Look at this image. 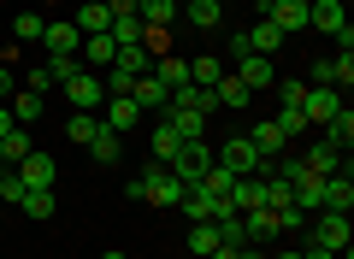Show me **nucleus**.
<instances>
[{
	"instance_id": "1",
	"label": "nucleus",
	"mask_w": 354,
	"mask_h": 259,
	"mask_svg": "<svg viewBox=\"0 0 354 259\" xmlns=\"http://www.w3.org/2000/svg\"><path fill=\"white\" fill-rule=\"evenodd\" d=\"M65 100H71V112H101L106 106V83H101V71H83V65H77L71 77H65Z\"/></svg>"
},
{
	"instance_id": "2",
	"label": "nucleus",
	"mask_w": 354,
	"mask_h": 259,
	"mask_svg": "<svg viewBox=\"0 0 354 259\" xmlns=\"http://www.w3.org/2000/svg\"><path fill=\"white\" fill-rule=\"evenodd\" d=\"M218 165H230L236 177H272V160H266L248 136H230L225 148H218Z\"/></svg>"
},
{
	"instance_id": "3",
	"label": "nucleus",
	"mask_w": 354,
	"mask_h": 259,
	"mask_svg": "<svg viewBox=\"0 0 354 259\" xmlns=\"http://www.w3.org/2000/svg\"><path fill=\"white\" fill-rule=\"evenodd\" d=\"M213 160H218V153L207 148V142H183V153L171 160V177H177L183 189H201V177L213 171Z\"/></svg>"
},
{
	"instance_id": "4",
	"label": "nucleus",
	"mask_w": 354,
	"mask_h": 259,
	"mask_svg": "<svg viewBox=\"0 0 354 259\" xmlns=\"http://www.w3.org/2000/svg\"><path fill=\"white\" fill-rule=\"evenodd\" d=\"M307 242H325L337 259H348V212H313L307 218Z\"/></svg>"
},
{
	"instance_id": "5",
	"label": "nucleus",
	"mask_w": 354,
	"mask_h": 259,
	"mask_svg": "<svg viewBox=\"0 0 354 259\" xmlns=\"http://www.w3.org/2000/svg\"><path fill=\"white\" fill-rule=\"evenodd\" d=\"M142 183H148V207H177V200L189 195V189L171 177V165H148V177H142Z\"/></svg>"
},
{
	"instance_id": "6",
	"label": "nucleus",
	"mask_w": 354,
	"mask_h": 259,
	"mask_svg": "<svg viewBox=\"0 0 354 259\" xmlns=\"http://www.w3.org/2000/svg\"><path fill=\"white\" fill-rule=\"evenodd\" d=\"M260 18H272L283 36H301V30H307V0H266Z\"/></svg>"
},
{
	"instance_id": "7",
	"label": "nucleus",
	"mask_w": 354,
	"mask_h": 259,
	"mask_svg": "<svg viewBox=\"0 0 354 259\" xmlns=\"http://www.w3.org/2000/svg\"><path fill=\"white\" fill-rule=\"evenodd\" d=\"M41 48H48V59L77 53V48H83V30H77L71 18H53V24H41Z\"/></svg>"
},
{
	"instance_id": "8",
	"label": "nucleus",
	"mask_w": 354,
	"mask_h": 259,
	"mask_svg": "<svg viewBox=\"0 0 354 259\" xmlns=\"http://www.w3.org/2000/svg\"><path fill=\"white\" fill-rule=\"evenodd\" d=\"M337 106H342V95H337V88H319V83H307L301 112H307V124H313V130H325V124L337 118Z\"/></svg>"
},
{
	"instance_id": "9",
	"label": "nucleus",
	"mask_w": 354,
	"mask_h": 259,
	"mask_svg": "<svg viewBox=\"0 0 354 259\" xmlns=\"http://www.w3.org/2000/svg\"><path fill=\"white\" fill-rule=\"evenodd\" d=\"M12 171H18V177H24V189H53V183H59V165H53V160H48V153H36V148H30V153H24V160H18V165H12Z\"/></svg>"
},
{
	"instance_id": "10",
	"label": "nucleus",
	"mask_w": 354,
	"mask_h": 259,
	"mask_svg": "<svg viewBox=\"0 0 354 259\" xmlns=\"http://www.w3.org/2000/svg\"><path fill=\"white\" fill-rule=\"evenodd\" d=\"M307 30L342 36V30H348V12H342V0H307Z\"/></svg>"
},
{
	"instance_id": "11",
	"label": "nucleus",
	"mask_w": 354,
	"mask_h": 259,
	"mask_svg": "<svg viewBox=\"0 0 354 259\" xmlns=\"http://www.w3.org/2000/svg\"><path fill=\"white\" fill-rule=\"evenodd\" d=\"M248 142L266 153V160H283V153H290V136L278 130V118H260V124H248Z\"/></svg>"
},
{
	"instance_id": "12",
	"label": "nucleus",
	"mask_w": 354,
	"mask_h": 259,
	"mask_svg": "<svg viewBox=\"0 0 354 259\" xmlns=\"http://www.w3.org/2000/svg\"><path fill=\"white\" fill-rule=\"evenodd\" d=\"M242 41H248V53H266V59H272V53H278L290 36H283V30L272 24V18H254V24L242 30Z\"/></svg>"
},
{
	"instance_id": "13",
	"label": "nucleus",
	"mask_w": 354,
	"mask_h": 259,
	"mask_svg": "<svg viewBox=\"0 0 354 259\" xmlns=\"http://www.w3.org/2000/svg\"><path fill=\"white\" fill-rule=\"evenodd\" d=\"M177 12L189 18V24L201 30V36H213V30L225 24V6H218V0H177Z\"/></svg>"
},
{
	"instance_id": "14",
	"label": "nucleus",
	"mask_w": 354,
	"mask_h": 259,
	"mask_svg": "<svg viewBox=\"0 0 354 259\" xmlns=\"http://www.w3.org/2000/svg\"><path fill=\"white\" fill-rule=\"evenodd\" d=\"M236 77H242L248 88H272V83H278V65L266 59V53H242V59H236Z\"/></svg>"
},
{
	"instance_id": "15",
	"label": "nucleus",
	"mask_w": 354,
	"mask_h": 259,
	"mask_svg": "<svg viewBox=\"0 0 354 259\" xmlns=\"http://www.w3.org/2000/svg\"><path fill=\"white\" fill-rule=\"evenodd\" d=\"M113 53H118V41H113V36H83V48H77V65H83V71H106V65H113Z\"/></svg>"
},
{
	"instance_id": "16",
	"label": "nucleus",
	"mask_w": 354,
	"mask_h": 259,
	"mask_svg": "<svg viewBox=\"0 0 354 259\" xmlns=\"http://www.w3.org/2000/svg\"><path fill=\"white\" fill-rule=\"evenodd\" d=\"M148 142H153V160H148V165H171L177 153H183V136H177V130H171V124H165V118H153Z\"/></svg>"
},
{
	"instance_id": "17",
	"label": "nucleus",
	"mask_w": 354,
	"mask_h": 259,
	"mask_svg": "<svg viewBox=\"0 0 354 259\" xmlns=\"http://www.w3.org/2000/svg\"><path fill=\"white\" fill-rule=\"evenodd\" d=\"M130 100L142 106V118H160V112H165V100H171V95H165V83H153V71H148V77H136Z\"/></svg>"
},
{
	"instance_id": "18",
	"label": "nucleus",
	"mask_w": 354,
	"mask_h": 259,
	"mask_svg": "<svg viewBox=\"0 0 354 259\" xmlns=\"http://www.w3.org/2000/svg\"><path fill=\"white\" fill-rule=\"evenodd\" d=\"M242 236L266 247L272 236H283V230H278V212H272V207H254V212H242Z\"/></svg>"
},
{
	"instance_id": "19",
	"label": "nucleus",
	"mask_w": 354,
	"mask_h": 259,
	"mask_svg": "<svg viewBox=\"0 0 354 259\" xmlns=\"http://www.w3.org/2000/svg\"><path fill=\"white\" fill-rule=\"evenodd\" d=\"M106 130H136V124H142V106H136V100H130V95H106Z\"/></svg>"
},
{
	"instance_id": "20",
	"label": "nucleus",
	"mask_w": 354,
	"mask_h": 259,
	"mask_svg": "<svg viewBox=\"0 0 354 259\" xmlns=\"http://www.w3.org/2000/svg\"><path fill=\"white\" fill-rule=\"evenodd\" d=\"M213 95H218V106H230V112H248V100H254V88L242 83L236 71H225V77H218V83H213Z\"/></svg>"
},
{
	"instance_id": "21",
	"label": "nucleus",
	"mask_w": 354,
	"mask_h": 259,
	"mask_svg": "<svg viewBox=\"0 0 354 259\" xmlns=\"http://www.w3.org/2000/svg\"><path fill=\"white\" fill-rule=\"evenodd\" d=\"M295 160H301L313 177H337V171H342V153L330 148V142H313V148H307V153H295Z\"/></svg>"
},
{
	"instance_id": "22",
	"label": "nucleus",
	"mask_w": 354,
	"mask_h": 259,
	"mask_svg": "<svg viewBox=\"0 0 354 259\" xmlns=\"http://www.w3.org/2000/svg\"><path fill=\"white\" fill-rule=\"evenodd\" d=\"M160 118L171 124V130H177V136H183V142H207V118H201V112H183V106H165Z\"/></svg>"
},
{
	"instance_id": "23",
	"label": "nucleus",
	"mask_w": 354,
	"mask_h": 259,
	"mask_svg": "<svg viewBox=\"0 0 354 259\" xmlns=\"http://www.w3.org/2000/svg\"><path fill=\"white\" fill-rule=\"evenodd\" d=\"M83 36H106L113 30V12H106V0H88V6H77V18H71Z\"/></svg>"
},
{
	"instance_id": "24",
	"label": "nucleus",
	"mask_w": 354,
	"mask_h": 259,
	"mask_svg": "<svg viewBox=\"0 0 354 259\" xmlns=\"http://www.w3.org/2000/svg\"><path fill=\"white\" fill-rule=\"evenodd\" d=\"M153 83H165V95H171V88H183V83H189V59L160 53V59H153Z\"/></svg>"
},
{
	"instance_id": "25",
	"label": "nucleus",
	"mask_w": 354,
	"mask_h": 259,
	"mask_svg": "<svg viewBox=\"0 0 354 259\" xmlns=\"http://www.w3.org/2000/svg\"><path fill=\"white\" fill-rule=\"evenodd\" d=\"M319 142H330L337 153H348V142H354V112H348V106H337V118L319 130Z\"/></svg>"
},
{
	"instance_id": "26",
	"label": "nucleus",
	"mask_w": 354,
	"mask_h": 259,
	"mask_svg": "<svg viewBox=\"0 0 354 259\" xmlns=\"http://www.w3.org/2000/svg\"><path fill=\"white\" fill-rule=\"evenodd\" d=\"M218 77H225V59H218V53H195L189 59V83L195 88H213Z\"/></svg>"
},
{
	"instance_id": "27",
	"label": "nucleus",
	"mask_w": 354,
	"mask_h": 259,
	"mask_svg": "<svg viewBox=\"0 0 354 259\" xmlns=\"http://www.w3.org/2000/svg\"><path fill=\"white\" fill-rule=\"evenodd\" d=\"M106 71H124V77H148V71H153V59H148V48H118Z\"/></svg>"
},
{
	"instance_id": "28",
	"label": "nucleus",
	"mask_w": 354,
	"mask_h": 259,
	"mask_svg": "<svg viewBox=\"0 0 354 259\" xmlns=\"http://www.w3.org/2000/svg\"><path fill=\"white\" fill-rule=\"evenodd\" d=\"M30 148H36V142H30V130H24V124H12V130L0 136V165H18Z\"/></svg>"
},
{
	"instance_id": "29",
	"label": "nucleus",
	"mask_w": 354,
	"mask_h": 259,
	"mask_svg": "<svg viewBox=\"0 0 354 259\" xmlns=\"http://www.w3.org/2000/svg\"><path fill=\"white\" fill-rule=\"evenodd\" d=\"M88 153H95L101 165H118V153H124V136L101 124V130H95V142H88Z\"/></svg>"
},
{
	"instance_id": "30",
	"label": "nucleus",
	"mask_w": 354,
	"mask_h": 259,
	"mask_svg": "<svg viewBox=\"0 0 354 259\" xmlns=\"http://www.w3.org/2000/svg\"><path fill=\"white\" fill-rule=\"evenodd\" d=\"M24 195H30V189H24V177H18L12 165H0V207H6V212H18V200H24Z\"/></svg>"
},
{
	"instance_id": "31",
	"label": "nucleus",
	"mask_w": 354,
	"mask_h": 259,
	"mask_svg": "<svg viewBox=\"0 0 354 259\" xmlns=\"http://www.w3.org/2000/svg\"><path fill=\"white\" fill-rule=\"evenodd\" d=\"M136 18H142V24H165V30H171L177 0H136Z\"/></svg>"
},
{
	"instance_id": "32",
	"label": "nucleus",
	"mask_w": 354,
	"mask_h": 259,
	"mask_svg": "<svg viewBox=\"0 0 354 259\" xmlns=\"http://www.w3.org/2000/svg\"><path fill=\"white\" fill-rule=\"evenodd\" d=\"M18 212H30V218H53V212H59V200H53V189H30V195L18 200Z\"/></svg>"
},
{
	"instance_id": "33",
	"label": "nucleus",
	"mask_w": 354,
	"mask_h": 259,
	"mask_svg": "<svg viewBox=\"0 0 354 259\" xmlns=\"http://www.w3.org/2000/svg\"><path fill=\"white\" fill-rule=\"evenodd\" d=\"M6 106H12L18 124H36V118H41V95H30V88H12V100H6Z\"/></svg>"
},
{
	"instance_id": "34",
	"label": "nucleus",
	"mask_w": 354,
	"mask_h": 259,
	"mask_svg": "<svg viewBox=\"0 0 354 259\" xmlns=\"http://www.w3.org/2000/svg\"><path fill=\"white\" fill-rule=\"evenodd\" d=\"M213 247H218V224H189V253L213 259Z\"/></svg>"
},
{
	"instance_id": "35",
	"label": "nucleus",
	"mask_w": 354,
	"mask_h": 259,
	"mask_svg": "<svg viewBox=\"0 0 354 259\" xmlns=\"http://www.w3.org/2000/svg\"><path fill=\"white\" fill-rule=\"evenodd\" d=\"M95 130H101V118H95V112H71V118H65V136L83 142V148L95 142Z\"/></svg>"
},
{
	"instance_id": "36",
	"label": "nucleus",
	"mask_w": 354,
	"mask_h": 259,
	"mask_svg": "<svg viewBox=\"0 0 354 259\" xmlns=\"http://www.w3.org/2000/svg\"><path fill=\"white\" fill-rule=\"evenodd\" d=\"M106 36L118 41V48H142V18H113V30Z\"/></svg>"
},
{
	"instance_id": "37",
	"label": "nucleus",
	"mask_w": 354,
	"mask_h": 259,
	"mask_svg": "<svg viewBox=\"0 0 354 259\" xmlns=\"http://www.w3.org/2000/svg\"><path fill=\"white\" fill-rule=\"evenodd\" d=\"M142 48H148V59L171 53V30H165V24H142Z\"/></svg>"
},
{
	"instance_id": "38",
	"label": "nucleus",
	"mask_w": 354,
	"mask_h": 259,
	"mask_svg": "<svg viewBox=\"0 0 354 259\" xmlns=\"http://www.w3.org/2000/svg\"><path fill=\"white\" fill-rule=\"evenodd\" d=\"M278 130H283V136H307V130H313V124H307V112L301 106H278Z\"/></svg>"
},
{
	"instance_id": "39",
	"label": "nucleus",
	"mask_w": 354,
	"mask_h": 259,
	"mask_svg": "<svg viewBox=\"0 0 354 259\" xmlns=\"http://www.w3.org/2000/svg\"><path fill=\"white\" fill-rule=\"evenodd\" d=\"M41 24H48L41 12H18L12 18V41H41Z\"/></svg>"
},
{
	"instance_id": "40",
	"label": "nucleus",
	"mask_w": 354,
	"mask_h": 259,
	"mask_svg": "<svg viewBox=\"0 0 354 259\" xmlns=\"http://www.w3.org/2000/svg\"><path fill=\"white\" fill-rule=\"evenodd\" d=\"M230 183H236V171H230V165H218V160H213V171L201 177V189H213V195H230Z\"/></svg>"
},
{
	"instance_id": "41",
	"label": "nucleus",
	"mask_w": 354,
	"mask_h": 259,
	"mask_svg": "<svg viewBox=\"0 0 354 259\" xmlns=\"http://www.w3.org/2000/svg\"><path fill=\"white\" fill-rule=\"evenodd\" d=\"M278 230H295V236H307V212L295 207V200H290V207H278Z\"/></svg>"
},
{
	"instance_id": "42",
	"label": "nucleus",
	"mask_w": 354,
	"mask_h": 259,
	"mask_svg": "<svg viewBox=\"0 0 354 259\" xmlns=\"http://www.w3.org/2000/svg\"><path fill=\"white\" fill-rule=\"evenodd\" d=\"M18 88H30V95H48V88H53L48 65H36V71H24V83H18Z\"/></svg>"
},
{
	"instance_id": "43",
	"label": "nucleus",
	"mask_w": 354,
	"mask_h": 259,
	"mask_svg": "<svg viewBox=\"0 0 354 259\" xmlns=\"http://www.w3.org/2000/svg\"><path fill=\"white\" fill-rule=\"evenodd\" d=\"M301 100H307V83H295V77L278 83V106H301Z\"/></svg>"
},
{
	"instance_id": "44",
	"label": "nucleus",
	"mask_w": 354,
	"mask_h": 259,
	"mask_svg": "<svg viewBox=\"0 0 354 259\" xmlns=\"http://www.w3.org/2000/svg\"><path fill=\"white\" fill-rule=\"evenodd\" d=\"M313 83H319V88H337V71H330V59H319V65H313Z\"/></svg>"
},
{
	"instance_id": "45",
	"label": "nucleus",
	"mask_w": 354,
	"mask_h": 259,
	"mask_svg": "<svg viewBox=\"0 0 354 259\" xmlns=\"http://www.w3.org/2000/svg\"><path fill=\"white\" fill-rule=\"evenodd\" d=\"M12 88H18V83H12V65L0 59V106H6V100H12Z\"/></svg>"
},
{
	"instance_id": "46",
	"label": "nucleus",
	"mask_w": 354,
	"mask_h": 259,
	"mask_svg": "<svg viewBox=\"0 0 354 259\" xmlns=\"http://www.w3.org/2000/svg\"><path fill=\"white\" fill-rule=\"evenodd\" d=\"M106 12L113 18H136V0H106Z\"/></svg>"
},
{
	"instance_id": "47",
	"label": "nucleus",
	"mask_w": 354,
	"mask_h": 259,
	"mask_svg": "<svg viewBox=\"0 0 354 259\" xmlns=\"http://www.w3.org/2000/svg\"><path fill=\"white\" fill-rule=\"evenodd\" d=\"M301 259H337V253H330L325 242H307V247H301Z\"/></svg>"
},
{
	"instance_id": "48",
	"label": "nucleus",
	"mask_w": 354,
	"mask_h": 259,
	"mask_svg": "<svg viewBox=\"0 0 354 259\" xmlns=\"http://www.w3.org/2000/svg\"><path fill=\"white\" fill-rule=\"evenodd\" d=\"M12 124H18V118H12V106H0V136H6V130H12Z\"/></svg>"
},
{
	"instance_id": "49",
	"label": "nucleus",
	"mask_w": 354,
	"mask_h": 259,
	"mask_svg": "<svg viewBox=\"0 0 354 259\" xmlns=\"http://www.w3.org/2000/svg\"><path fill=\"white\" fill-rule=\"evenodd\" d=\"M272 259H301V247H283V253H272Z\"/></svg>"
},
{
	"instance_id": "50",
	"label": "nucleus",
	"mask_w": 354,
	"mask_h": 259,
	"mask_svg": "<svg viewBox=\"0 0 354 259\" xmlns=\"http://www.w3.org/2000/svg\"><path fill=\"white\" fill-rule=\"evenodd\" d=\"M101 259H130V253H118V247H106V253H101Z\"/></svg>"
},
{
	"instance_id": "51",
	"label": "nucleus",
	"mask_w": 354,
	"mask_h": 259,
	"mask_svg": "<svg viewBox=\"0 0 354 259\" xmlns=\"http://www.w3.org/2000/svg\"><path fill=\"white\" fill-rule=\"evenodd\" d=\"M0 224H6V207H0Z\"/></svg>"
},
{
	"instance_id": "52",
	"label": "nucleus",
	"mask_w": 354,
	"mask_h": 259,
	"mask_svg": "<svg viewBox=\"0 0 354 259\" xmlns=\"http://www.w3.org/2000/svg\"><path fill=\"white\" fill-rule=\"evenodd\" d=\"M218 6H225V0H218Z\"/></svg>"
},
{
	"instance_id": "53",
	"label": "nucleus",
	"mask_w": 354,
	"mask_h": 259,
	"mask_svg": "<svg viewBox=\"0 0 354 259\" xmlns=\"http://www.w3.org/2000/svg\"><path fill=\"white\" fill-rule=\"evenodd\" d=\"M189 259H195V253H189Z\"/></svg>"
}]
</instances>
